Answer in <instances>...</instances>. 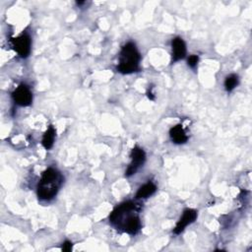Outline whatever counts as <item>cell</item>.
Returning a JSON list of instances; mask_svg holds the SVG:
<instances>
[{
    "label": "cell",
    "mask_w": 252,
    "mask_h": 252,
    "mask_svg": "<svg viewBox=\"0 0 252 252\" xmlns=\"http://www.w3.org/2000/svg\"><path fill=\"white\" fill-rule=\"evenodd\" d=\"M11 41L13 48L22 58H26L30 55L32 48V40L29 34L23 33L20 36L13 38Z\"/></svg>",
    "instance_id": "5b68a950"
},
{
    "label": "cell",
    "mask_w": 252,
    "mask_h": 252,
    "mask_svg": "<svg viewBox=\"0 0 252 252\" xmlns=\"http://www.w3.org/2000/svg\"><path fill=\"white\" fill-rule=\"evenodd\" d=\"M157 191V186L154 182L152 181H149L147 183H145L144 185H142L137 193H136V198L137 199H145V198H148L150 196H152L155 192Z\"/></svg>",
    "instance_id": "30bf717a"
},
{
    "label": "cell",
    "mask_w": 252,
    "mask_h": 252,
    "mask_svg": "<svg viewBox=\"0 0 252 252\" xmlns=\"http://www.w3.org/2000/svg\"><path fill=\"white\" fill-rule=\"evenodd\" d=\"M198 61H199V57L197 55H190L187 59V63L188 65L191 67V68H195L198 64Z\"/></svg>",
    "instance_id": "4fadbf2b"
},
{
    "label": "cell",
    "mask_w": 252,
    "mask_h": 252,
    "mask_svg": "<svg viewBox=\"0 0 252 252\" xmlns=\"http://www.w3.org/2000/svg\"><path fill=\"white\" fill-rule=\"evenodd\" d=\"M169 136H170L171 141L175 144H184L188 140V136L186 135L182 125H180V124L173 126L169 130Z\"/></svg>",
    "instance_id": "9c48e42d"
},
{
    "label": "cell",
    "mask_w": 252,
    "mask_h": 252,
    "mask_svg": "<svg viewBox=\"0 0 252 252\" xmlns=\"http://www.w3.org/2000/svg\"><path fill=\"white\" fill-rule=\"evenodd\" d=\"M238 76L235 74L228 75L224 80V88L227 92H231L238 85Z\"/></svg>",
    "instance_id": "7c38bea8"
},
{
    "label": "cell",
    "mask_w": 252,
    "mask_h": 252,
    "mask_svg": "<svg viewBox=\"0 0 252 252\" xmlns=\"http://www.w3.org/2000/svg\"><path fill=\"white\" fill-rule=\"evenodd\" d=\"M109 221L117 228L129 234H136L141 228L138 209L136 204L132 201L118 205L110 214Z\"/></svg>",
    "instance_id": "6da1fadb"
},
{
    "label": "cell",
    "mask_w": 252,
    "mask_h": 252,
    "mask_svg": "<svg viewBox=\"0 0 252 252\" xmlns=\"http://www.w3.org/2000/svg\"><path fill=\"white\" fill-rule=\"evenodd\" d=\"M61 173L53 168L49 167L41 174L40 180L37 184V196L40 200H51L57 194L59 188L62 185Z\"/></svg>",
    "instance_id": "7a4b0ae2"
},
{
    "label": "cell",
    "mask_w": 252,
    "mask_h": 252,
    "mask_svg": "<svg viewBox=\"0 0 252 252\" xmlns=\"http://www.w3.org/2000/svg\"><path fill=\"white\" fill-rule=\"evenodd\" d=\"M13 100L20 106H29L32 101V94L27 85H20L12 93Z\"/></svg>",
    "instance_id": "8992f818"
},
{
    "label": "cell",
    "mask_w": 252,
    "mask_h": 252,
    "mask_svg": "<svg viewBox=\"0 0 252 252\" xmlns=\"http://www.w3.org/2000/svg\"><path fill=\"white\" fill-rule=\"evenodd\" d=\"M62 251H65V252H69L71 251L72 249V242L69 241V240H66L62 243V247H61Z\"/></svg>",
    "instance_id": "5bb4252c"
},
{
    "label": "cell",
    "mask_w": 252,
    "mask_h": 252,
    "mask_svg": "<svg viewBox=\"0 0 252 252\" xmlns=\"http://www.w3.org/2000/svg\"><path fill=\"white\" fill-rule=\"evenodd\" d=\"M197 219V211L194 209H186L184 210L181 218L179 219V220L177 221L175 227L173 228V232L175 234H179L181 233L185 227L189 224H191L192 222L195 221V220Z\"/></svg>",
    "instance_id": "52a82bcc"
},
{
    "label": "cell",
    "mask_w": 252,
    "mask_h": 252,
    "mask_svg": "<svg viewBox=\"0 0 252 252\" xmlns=\"http://www.w3.org/2000/svg\"><path fill=\"white\" fill-rule=\"evenodd\" d=\"M171 48H172V63L177 62L181 59H183L186 55V44L184 40L176 36L171 41Z\"/></svg>",
    "instance_id": "ba28073f"
},
{
    "label": "cell",
    "mask_w": 252,
    "mask_h": 252,
    "mask_svg": "<svg viewBox=\"0 0 252 252\" xmlns=\"http://www.w3.org/2000/svg\"><path fill=\"white\" fill-rule=\"evenodd\" d=\"M141 55L133 42L126 43L120 51L117 71L121 74H131L140 70Z\"/></svg>",
    "instance_id": "3957f363"
},
{
    "label": "cell",
    "mask_w": 252,
    "mask_h": 252,
    "mask_svg": "<svg viewBox=\"0 0 252 252\" xmlns=\"http://www.w3.org/2000/svg\"><path fill=\"white\" fill-rule=\"evenodd\" d=\"M146 160V154L144 150L138 146H135L131 151V162L126 169L125 175L127 177L135 174L137 170L144 164Z\"/></svg>",
    "instance_id": "277c9868"
},
{
    "label": "cell",
    "mask_w": 252,
    "mask_h": 252,
    "mask_svg": "<svg viewBox=\"0 0 252 252\" xmlns=\"http://www.w3.org/2000/svg\"><path fill=\"white\" fill-rule=\"evenodd\" d=\"M55 134H56L55 128H54L52 125H50V126L48 127V129L46 130V132L43 134V137H42L41 144H42V146L44 147V149L49 150V149L52 148V146H53V144H54Z\"/></svg>",
    "instance_id": "8fae6325"
}]
</instances>
